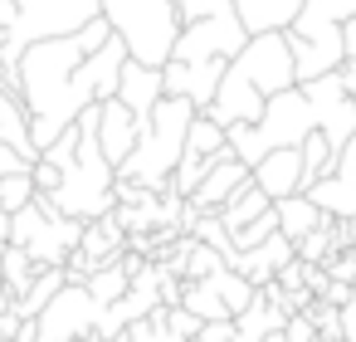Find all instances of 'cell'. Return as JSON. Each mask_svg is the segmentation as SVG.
<instances>
[{
    "label": "cell",
    "mask_w": 356,
    "mask_h": 342,
    "mask_svg": "<svg viewBox=\"0 0 356 342\" xmlns=\"http://www.w3.org/2000/svg\"><path fill=\"white\" fill-rule=\"evenodd\" d=\"M273 235H278V215L268 210V215H259L249 230H239V235H234V254H239V249H259V244H264V240H273Z\"/></svg>",
    "instance_id": "f546056e"
},
{
    "label": "cell",
    "mask_w": 356,
    "mask_h": 342,
    "mask_svg": "<svg viewBox=\"0 0 356 342\" xmlns=\"http://www.w3.org/2000/svg\"><path fill=\"white\" fill-rule=\"evenodd\" d=\"M0 313H10V293H6V279H0Z\"/></svg>",
    "instance_id": "74e56055"
},
{
    "label": "cell",
    "mask_w": 356,
    "mask_h": 342,
    "mask_svg": "<svg viewBox=\"0 0 356 342\" xmlns=\"http://www.w3.org/2000/svg\"><path fill=\"white\" fill-rule=\"evenodd\" d=\"M15 30V6H10V0H0V40H6Z\"/></svg>",
    "instance_id": "d590c367"
},
{
    "label": "cell",
    "mask_w": 356,
    "mask_h": 342,
    "mask_svg": "<svg viewBox=\"0 0 356 342\" xmlns=\"http://www.w3.org/2000/svg\"><path fill=\"white\" fill-rule=\"evenodd\" d=\"M98 303L88 298L83 283H64L54 293V303L35 318V337L40 342H93V327H98Z\"/></svg>",
    "instance_id": "9c48e42d"
},
{
    "label": "cell",
    "mask_w": 356,
    "mask_h": 342,
    "mask_svg": "<svg viewBox=\"0 0 356 342\" xmlns=\"http://www.w3.org/2000/svg\"><path fill=\"white\" fill-rule=\"evenodd\" d=\"M249 181L278 205V201H288V196H302V147H283V152H268L254 171H249Z\"/></svg>",
    "instance_id": "4fadbf2b"
},
{
    "label": "cell",
    "mask_w": 356,
    "mask_h": 342,
    "mask_svg": "<svg viewBox=\"0 0 356 342\" xmlns=\"http://www.w3.org/2000/svg\"><path fill=\"white\" fill-rule=\"evenodd\" d=\"M293 259H298V249H293L283 235H273V240H264L259 249H239V254L229 259V269H234L239 279H249L254 288H268Z\"/></svg>",
    "instance_id": "9a60e30c"
},
{
    "label": "cell",
    "mask_w": 356,
    "mask_h": 342,
    "mask_svg": "<svg viewBox=\"0 0 356 342\" xmlns=\"http://www.w3.org/2000/svg\"><path fill=\"white\" fill-rule=\"evenodd\" d=\"M127 45L113 35V25L98 15L93 25H83L79 35L64 40H40L20 54V64L6 74V88L20 93L25 113H30V137L44 157V147H54L88 108L118 98V79L127 64Z\"/></svg>",
    "instance_id": "6da1fadb"
},
{
    "label": "cell",
    "mask_w": 356,
    "mask_h": 342,
    "mask_svg": "<svg viewBox=\"0 0 356 342\" xmlns=\"http://www.w3.org/2000/svg\"><path fill=\"white\" fill-rule=\"evenodd\" d=\"M264 342H288V337H283V332H273V337H264Z\"/></svg>",
    "instance_id": "f35d334b"
},
{
    "label": "cell",
    "mask_w": 356,
    "mask_h": 342,
    "mask_svg": "<svg viewBox=\"0 0 356 342\" xmlns=\"http://www.w3.org/2000/svg\"><path fill=\"white\" fill-rule=\"evenodd\" d=\"M273 215H278V235H283L288 244H298V240H307L317 225H327V215H322L307 196H288V201H278Z\"/></svg>",
    "instance_id": "44dd1931"
},
{
    "label": "cell",
    "mask_w": 356,
    "mask_h": 342,
    "mask_svg": "<svg viewBox=\"0 0 356 342\" xmlns=\"http://www.w3.org/2000/svg\"><path fill=\"white\" fill-rule=\"evenodd\" d=\"M268 210H273V201H268V196H264V191H259L254 181H244V186H239V191L229 196V205H225V210H220L215 220H220V225H225V235L234 240L239 230H249V225H254L259 215H268Z\"/></svg>",
    "instance_id": "ffe728a7"
},
{
    "label": "cell",
    "mask_w": 356,
    "mask_h": 342,
    "mask_svg": "<svg viewBox=\"0 0 356 342\" xmlns=\"http://www.w3.org/2000/svg\"><path fill=\"white\" fill-rule=\"evenodd\" d=\"M191 123H195V108H191V103L161 98V103L152 108V118L142 123L137 147H132L127 162L118 166V181H122V186H137V191H152V196H166L176 166H181V157H186Z\"/></svg>",
    "instance_id": "5b68a950"
},
{
    "label": "cell",
    "mask_w": 356,
    "mask_h": 342,
    "mask_svg": "<svg viewBox=\"0 0 356 342\" xmlns=\"http://www.w3.org/2000/svg\"><path fill=\"white\" fill-rule=\"evenodd\" d=\"M118 342H176V332L166 327V308H156L152 318H142V322H132Z\"/></svg>",
    "instance_id": "f1b7e54d"
},
{
    "label": "cell",
    "mask_w": 356,
    "mask_h": 342,
    "mask_svg": "<svg viewBox=\"0 0 356 342\" xmlns=\"http://www.w3.org/2000/svg\"><path fill=\"white\" fill-rule=\"evenodd\" d=\"M298 84L337 74L356 59V0H307L302 15L283 30Z\"/></svg>",
    "instance_id": "277c9868"
},
{
    "label": "cell",
    "mask_w": 356,
    "mask_h": 342,
    "mask_svg": "<svg viewBox=\"0 0 356 342\" xmlns=\"http://www.w3.org/2000/svg\"><path fill=\"white\" fill-rule=\"evenodd\" d=\"M244 181H249V166H244V162H234V157H220V162L205 171V181L191 191V201H186V205H191L195 215H220V210L229 205V196H234Z\"/></svg>",
    "instance_id": "5bb4252c"
},
{
    "label": "cell",
    "mask_w": 356,
    "mask_h": 342,
    "mask_svg": "<svg viewBox=\"0 0 356 342\" xmlns=\"http://www.w3.org/2000/svg\"><path fill=\"white\" fill-rule=\"evenodd\" d=\"M337 74H341V88H346V98H351V108H356V59H346Z\"/></svg>",
    "instance_id": "e575fe53"
},
{
    "label": "cell",
    "mask_w": 356,
    "mask_h": 342,
    "mask_svg": "<svg viewBox=\"0 0 356 342\" xmlns=\"http://www.w3.org/2000/svg\"><path fill=\"white\" fill-rule=\"evenodd\" d=\"M332 342H341V337H332Z\"/></svg>",
    "instance_id": "60d3db41"
},
{
    "label": "cell",
    "mask_w": 356,
    "mask_h": 342,
    "mask_svg": "<svg viewBox=\"0 0 356 342\" xmlns=\"http://www.w3.org/2000/svg\"><path fill=\"white\" fill-rule=\"evenodd\" d=\"M30 201H35V176H30V171H15V176L0 181V210H6V215L25 210Z\"/></svg>",
    "instance_id": "83f0119b"
},
{
    "label": "cell",
    "mask_w": 356,
    "mask_h": 342,
    "mask_svg": "<svg viewBox=\"0 0 356 342\" xmlns=\"http://www.w3.org/2000/svg\"><path fill=\"white\" fill-rule=\"evenodd\" d=\"M137 132H142V123H137L118 98L98 103V147H103V157H108L113 171H118V166L127 162V152L137 147Z\"/></svg>",
    "instance_id": "e0dca14e"
},
{
    "label": "cell",
    "mask_w": 356,
    "mask_h": 342,
    "mask_svg": "<svg viewBox=\"0 0 356 342\" xmlns=\"http://www.w3.org/2000/svg\"><path fill=\"white\" fill-rule=\"evenodd\" d=\"M0 142H6L25 166L40 162V147H35V137H30V113H25L20 93L6 88V84H0Z\"/></svg>",
    "instance_id": "d6986e66"
},
{
    "label": "cell",
    "mask_w": 356,
    "mask_h": 342,
    "mask_svg": "<svg viewBox=\"0 0 356 342\" xmlns=\"http://www.w3.org/2000/svg\"><path fill=\"white\" fill-rule=\"evenodd\" d=\"M307 201H312L327 220H337V225H356V132H351V142L341 147L332 176H322V181L307 191Z\"/></svg>",
    "instance_id": "8fae6325"
},
{
    "label": "cell",
    "mask_w": 356,
    "mask_h": 342,
    "mask_svg": "<svg viewBox=\"0 0 356 342\" xmlns=\"http://www.w3.org/2000/svg\"><path fill=\"white\" fill-rule=\"evenodd\" d=\"M0 84H6V64H0Z\"/></svg>",
    "instance_id": "ab89813d"
},
{
    "label": "cell",
    "mask_w": 356,
    "mask_h": 342,
    "mask_svg": "<svg viewBox=\"0 0 356 342\" xmlns=\"http://www.w3.org/2000/svg\"><path fill=\"white\" fill-rule=\"evenodd\" d=\"M195 342H234V322H200Z\"/></svg>",
    "instance_id": "1f68e13d"
},
{
    "label": "cell",
    "mask_w": 356,
    "mask_h": 342,
    "mask_svg": "<svg viewBox=\"0 0 356 342\" xmlns=\"http://www.w3.org/2000/svg\"><path fill=\"white\" fill-rule=\"evenodd\" d=\"M220 79H225V59H210V64H166L161 69L166 98H181L195 113H210V103L220 93Z\"/></svg>",
    "instance_id": "7c38bea8"
},
{
    "label": "cell",
    "mask_w": 356,
    "mask_h": 342,
    "mask_svg": "<svg viewBox=\"0 0 356 342\" xmlns=\"http://www.w3.org/2000/svg\"><path fill=\"white\" fill-rule=\"evenodd\" d=\"M341 342H356V293L341 303Z\"/></svg>",
    "instance_id": "836d02e7"
},
{
    "label": "cell",
    "mask_w": 356,
    "mask_h": 342,
    "mask_svg": "<svg viewBox=\"0 0 356 342\" xmlns=\"http://www.w3.org/2000/svg\"><path fill=\"white\" fill-rule=\"evenodd\" d=\"M98 15L113 25V35L127 45V54L147 69H166L176 35H181V15L176 0H98Z\"/></svg>",
    "instance_id": "8992f818"
},
{
    "label": "cell",
    "mask_w": 356,
    "mask_h": 342,
    "mask_svg": "<svg viewBox=\"0 0 356 342\" xmlns=\"http://www.w3.org/2000/svg\"><path fill=\"white\" fill-rule=\"evenodd\" d=\"M298 74H293V54H288V40L283 35H254L229 64H225V79H220V93L210 103V123L215 127H254L268 108L273 93L293 88Z\"/></svg>",
    "instance_id": "3957f363"
},
{
    "label": "cell",
    "mask_w": 356,
    "mask_h": 342,
    "mask_svg": "<svg viewBox=\"0 0 356 342\" xmlns=\"http://www.w3.org/2000/svg\"><path fill=\"white\" fill-rule=\"evenodd\" d=\"M161 98H166L161 69H147V64L127 59V64H122V79H118V103H122L137 123H147V118H152V108H156Z\"/></svg>",
    "instance_id": "2e32d148"
},
{
    "label": "cell",
    "mask_w": 356,
    "mask_h": 342,
    "mask_svg": "<svg viewBox=\"0 0 356 342\" xmlns=\"http://www.w3.org/2000/svg\"><path fill=\"white\" fill-rule=\"evenodd\" d=\"M244 45H249V35H244L239 20H200V25H186L176 35L171 64H210V59H225L229 64Z\"/></svg>",
    "instance_id": "30bf717a"
},
{
    "label": "cell",
    "mask_w": 356,
    "mask_h": 342,
    "mask_svg": "<svg viewBox=\"0 0 356 342\" xmlns=\"http://www.w3.org/2000/svg\"><path fill=\"white\" fill-rule=\"evenodd\" d=\"M15 171H35V166H25V162H20V157H15L6 142H0V181H6V176H15Z\"/></svg>",
    "instance_id": "d6a6232c"
},
{
    "label": "cell",
    "mask_w": 356,
    "mask_h": 342,
    "mask_svg": "<svg viewBox=\"0 0 356 342\" xmlns=\"http://www.w3.org/2000/svg\"><path fill=\"white\" fill-rule=\"evenodd\" d=\"M35 259L25 254V249H15V244H6V249H0V279H6V293H10V303L35 283Z\"/></svg>",
    "instance_id": "484cf974"
},
{
    "label": "cell",
    "mask_w": 356,
    "mask_h": 342,
    "mask_svg": "<svg viewBox=\"0 0 356 342\" xmlns=\"http://www.w3.org/2000/svg\"><path fill=\"white\" fill-rule=\"evenodd\" d=\"M186 152H191V157H205V162H220V157H229L225 127H215L205 113H195V123H191V137H186Z\"/></svg>",
    "instance_id": "cb8c5ba5"
},
{
    "label": "cell",
    "mask_w": 356,
    "mask_h": 342,
    "mask_svg": "<svg viewBox=\"0 0 356 342\" xmlns=\"http://www.w3.org/2000/svg\"><path fill=\"white\" fill-rule=\"evenodd\" d=\"M351 132H356V108L341 88V74H327V79L293 84V88L273 93L264 118L254 127H225V142H229V157L254 171L268 152L302 147L307 137H327V147L341 157Z\"/></svg>",
    "instance_id": "7a4b0ae2"
},
{
    "label": "cell",
    "mask_w": 356,
    "mask_h": 342,
    "mask_svg": "<svg viewBox=\"0 0 356 342\" xmlns=\"http://www.w3.org/2000/svg\"><path fill=\"white\" fill-rule=\"evenodd\" d=\"M83 288H88V298L98 303V308H113L127 288H132V274L122 269V259L118 264H103V269H93L88 279H83Z\"/></svg>",
    "instance_id": "603a6c76"
},
{
    "label": "cell",
    "mask_w": 356,
    "mask_h": 342,
    "mask_svg": "<svg viewBox=\"0 0 356 342\" xmlns=\"http://www.w3.org/2000/svg\"><path fill=\"white\" fill-rule=\"evenodd\" d=\"M6 244H10V215L0 210V249H6Z\"/></svg>",
    "instance_id": "8d00e7d4"
},
{
    "label": "cell",
    "mask_w": 356,
    "mask_h": 342,
    "mask_svg": "<svg viewBox=\"0 0 356 342\" xmlns=\"http://www.w3.org/2000/svg\"><path fill=\"white\" fill-rule=\"evenodd\" d=\"M205 283H210V288L220 293V303L229 308V318H239V313H244V308H249V303L259 298V288H254L249 279H239L234 269H220V274H210Z\"/></svg>",
    "instance_id": "d4e9b609"
},
{
    "label": "cell",
    "mask_w": 356,
    "mask_h": 342,
    "mask_svg": "<svg viewBox=\"0 0 356 342\" xmlns=\"http://www.w3.org/2000/svg\"><path fill=\"white\" fill-rule=\"evenodd\" d=\"M79 240H83V225L69 220V215H59L44 196H35L25 210L10 215V244L25 249L35 259V269H64L74 259Z\"/></svg>",
    "instance_id": "ba28073f"
},
{
    "label": "cell",
    "mask_w": 356,
    "mask_h": 342,
    "mask_svg": "<svg viewBox=\"0 0 356 342\" xmlns=\"http://www.w3.org/2000/svg\"><path fill=\"white\" fill-rule=\"evenodd\" d=\"M307 0H234V15L244 25V35H283L298 15H302Z\"/></svg>",
    "instance_id": "ac0fdd59"
},
{
    "label": "cell",
    "mask_w": 356,
    "mask_h": 342,
    "mask_svg": "<svg viewBox=\"0 0 356 342\" xmlns=\"http://www.w3.org/2000/svg\"><path fill=\"white\" fill-rule=\"evenodd\" d=\"M10 6H15V30L0 40V64H6V74L20 64V54L30 45L79 35L83 25L98 20V0H10Z\"/></svg>",
    "instance_id": "52a82bcc"
},
{
    "label": "cell",
    "mask_w": 356,
    "mask_h": 342,
    "mask_svg": "<svg viewBox=\"0 0 356 342\" xmlns=\"http://www.w3.org/2000/svg\"><path fill=\"white\" fill-rule=\"evenodd\" d=\"M176 15H181V30L200 20H239L234 0H176Z\"/></svg>",
    "instance_id": "4316f807"
},
{
    "label": "cell",
    "mask_w": 356,
    "mask_h": 342,
    "mask_svg": "<svg viewBox=\"0 0 356 342\" xmlns=\"http://www.w3.org/2000/svg\"><path fill=\"white\" fill-rule=\"evenodd\" d=\"M283 337H288V342H322L307 313H293V318H288V327H283Z\"/></svg>",
    "instance_id": "4dcf8cb0"
},
{
    "label": "cell",
    "mask_w": 356,
    "mask_h": 342,
    "mask_svg": "<svg viewBox=\"0 0 356 342\" xmlns=\"http://www.w3.org/2000/svg\"><path fill=\"white\" fill-rule=\"evenodd\" d=\"M64 283H69V274H64V269H40V274H35V283L10 303V313H15L20 322H35V318L54 303V293H59Z\"/></svg>",
    "instance_id": "7402d4cb"
}]
</instances>
